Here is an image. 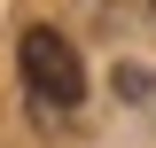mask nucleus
<instances>
[{"instance_id": "f257e3e1", "label": "nucleus", "mask_w": 156, "mask_h": 148, "mask_svg": "<svg viewBox=\"0 0 156 148\" xmlns=\"http://www.w3.org/2000/svg\"><path fill=\"white\" fill-rule=\"evenodd\" d=\"M16 78L31 101H47V109H78L86 101V62H78V47L55 31V23H31V31L16 39Z\"/></svg>"}]
</instances>
